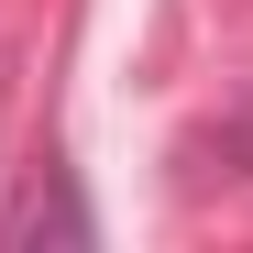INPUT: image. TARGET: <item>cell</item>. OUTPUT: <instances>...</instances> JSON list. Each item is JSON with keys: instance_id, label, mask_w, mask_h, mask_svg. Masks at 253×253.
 <instances>
[{"instance_id": "6da1fadb", "label": "cell", "mask_w": 253, "mask_h": 253, "mask_svg": "<svg viewBox=\"0 0 253 253\" xmlns=\"http://www.w3.org/2000/svg\"><path fill=\"white\" fill-rule=\"evenodd\" d=\"M0 242H11V253H33V242H66V253H88V242H99V209L77 198V176H66V165H33V187L0 209Z\"/></svg>"}]
</instances>
